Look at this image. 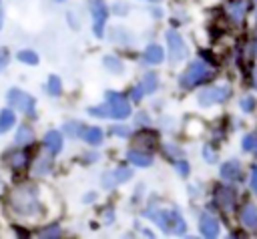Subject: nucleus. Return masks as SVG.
Wrapping results in <instances>:
<instances>
[{"label": "nucleus", "mask_w": 257, "mask_h": 239, "mask_svg": "<svg viewBox=\"0 0 257 239\" xmlns=\"http://www.w3.org/2000/svg\"><path fill=\"white\" fill-rule=\"evenodd\" d=\"M8 205H10V209L14 213H18L22 217L34 215L38 211V197H36L34 187L24 185V187L12 189L10 195H8Z\"/></svg>", "instance_id": "nucleus-1"}, {"label": "nucleus", "mask_w": 257, "mask_h": 239, "mask_svg": "<svg viewBox=\"0 0 257 239\" xmlns=\"http://www.w3.org/2000/svg\"><path fill=\"white\" fill-rule=\"evenodd\" d=\"M147 217H151L165 233H173V235H183L187 225L183 221V217L173 211V209H165V211H147Z\"/></svg>", "instance_id": "nucleus-2"}, {"label": "nucleus", "mask_w": 257, "mask_h": 239, "mask_svg": "<svg viewBox=\"0 0 257 239\" xmlns=\"http://www.w3.org/2000/svg\"><path fill=\"white\" fill-rule=\"evenodd\" d=\"M213 74H215V70H213L207 62H203V60H193V62L189 64V68L181 74L179 84H181L183 88H193V86H197V84H201V82L213 78Z\"/></svg>", "instance_id": "nucleus-3"}, {"label": "nucleus", "mask_w": 257, "mask_h": 239, "mask_svg": "<svg viewBox=\"0 0 257 239\" xmlns=\"http://www.w3.org/2000/svg\"><path fill=\"white\" fill-rule=\"evenodd\" d=\"M6 100H8L10 108H18V110H22V112H26L30 116L34 114V98L30 94H26V92H22L18 88H10L8 94H6Z\"/></svg>", "instance_id": "nucleus-4"}, {"label": "nucleus", "mask_w": 257, "mask_h": 239, "mask_svg": "<svg viewBox=\"0 0 257 239\" xmlns=\"http://www.w3.org/2000/svg\"><path fill=\"white\" fill-rule=\"evenodd\" d=\"M106 104H108V110H110V116L112 118H126L131 114V104L128 100L114 92V90H108L106 92Z\"/></svg>", "instance_id": "nucleus-5"}, {"label": "nucleus", "mask_w": 257, "mask_h": 239, "mask_svg": "<svg viewBox=\"0 0 257 239\" xmlns=\"http://www.w3.org/2000/svg\"><path fill=\"white\" fill-rule=\"evenodd\" d=\"M167 44H169V60L173 64L181 62L187 54V48H185V42H183V38L177 30H173V28L167 30Z\"/></svg>", "instance_id": "nucleus-6"}, {"label": "nucleus", "mask_w": 257, "mask_h": 239, "mask_svg": "<svg viewBox=\"0 0 257 239\" xmlns=\"http://www.w3.org/2000/svg\"><path fill=\"white\" fill-rule=\"evenodd\" d=\"M229 94H231V88H229V86H213V88H205V90H201V94H199V102H201L203 106L217 104V102L227 100Z\"/></svg>", "instance_id": "nucleus-7"}, {"label": "nucleus", "mask_w": 257, "mask_h": 239, "mask_svg": "<svg viewBox=\"0 0 257 239\" xmlns=\"http://www.w3.org/2000/svg\"><path fill=\"white\" fill-rule=\"evenodd\" d=\"M88 4H90L92 20H94V34L102 36V26H104V20L108 16V8H106L104 0H90Z\"/></svg>", "instance_id": "nucleus-8"}, {"label": "nucleus", "mask_w": 257, "mask_h": 239, "mask_svg": "<svg viewBox=\"0 0 257 239\" xmlns=\"http://www.w3.org/2000/svg\"><path fill=\"white\" fill-rule=\"evenodd\" d=\"M135 147H137V151L151 153L157 147V135L153 131H139L135 135Z\"/></svg>", "instance_id": "nucleus-9"}, {"label": "nucleus", "mask_w": 257, "mask_h": 239, "mask_svg": "<svg viewBox=\"0 0 257 239\" xmlns=\"http://www.w3.org/2000/svg\"><path fill=\"white\" fill-rule=\"evenodd\" d=\"M215 201L223 211H231L235 207V191L231 187H217Z\"/></svg>", "instance_id": "nucleus-10"}, {"label": "nucleus", "mask_w": 257, "mask_h": 239, "mask_svg": "<svg viewBox=\"0 0 257 239\" xmlns=\"http://www.w3.org/2000/svg\"><path fill=\"white\" fill-rule=\"evenodd\" d=\"M199 229L205 237H217L219 235V221L213 215L203 213L201 219H199Z\"/></svg>", "instance_id": "nucleus-11"}, {"label": "nucleus", "mask_w": 257, "mask_h": 239, "mask_svg": "<svg viewBox=\"0 0 257 239\" xmlns=\"http://www.w3.org/2000/svg\"><path fill=\"white\" fill-rule=\"evenodd\" d=\"M163 58H165V52L159 44H149L143 52V60L147 64H159V62H163Z\"/></svg>", "instance_id": "nucleus-12"}, {"label": "nucleus", "mask_w": 257, "mask_h": 239, "mask_svg": "<svg viewBox=\"0 0 257 239\" xmlns=\"http://www.w3.org/2000/svg\"><path fill=\"white\" fill-rule=\"evenodd\" d=\"M44 147H46L52 155L60 153V149H62V135H60L58 131H48V133L44 135Z\"/></svg>", "instance_id": "nucleus-13"}, {"label": "nucleus", "mask_w": 257, "mask_h": 239, "mask_svg": "<svg viewBox=\"0 0 257 239\" xmlns=\"http://www.w3.org/2000/svg\"><path fill=\"white\" fill-rule=\"evenodd\" d=\"M241 223L247 227V229H255L257 227V207L255 205H245L241 209Z\"/></svg>", "instance_id": "nucleus-14"}, {"label": "nucleus", "mask_w": 257, "mask_h": 239, "mask_svg": "<svg viewBox=\"0 0 257 239\" xmlns=\"http://www.w3.org/2000/svg\"><path fill=\"white\" fill-rule=\"evenodd\" d=\"M227 12H229V18H231L235 24H239V22L243 20L245 12H247V4H245L243 0H233V2L229 4Z\"/></svg>", "instance_id": "nucleus-15"}, {"label": "nucleus", "mask_w": 257, "mask_h": 239, "mask_svg": "<svg viewBox=\"0 0 257 239\" xmlns=\"http://www.w3.org/2000/svg\"><path fill=\"white\" fill-rule=\"evenodd\" d=\"M126 157H128V161H131L133 165H137V167H149V165L153 163V157H151L149 153L137 151V149H131Z\"/></svg>", "instance_id": "nucleus-16"}, {"label": "nucleus", "mask_w": 257, "mask_h": 239, "mask_svg": "<svg viewBox=\"0 0 257 239\" xmlns=\"http://www.w3.org/2000/svg\"><path fill=\"white\" fill-rule=\"evenodd\" d=\"M239 175H241V165H239V161H227V163L221 167V177L227 179V181L239 179Z\"/></svg>", "instance_id": "nucleus-17"}, {"label": "nucleus", "mask_w": 257, "mask_h": 239, "mask_svg": "<svg viewBox=\"0 0 257 239\" xmlns=\"http://www.w3.org/2000/svg\"><path fill=\"white\" fill-rule=\"evenodd\" d=\"M157 86H159V76H157L155 72H149V74H145V76H143L141 88H143V92H145V94H151L153 90H157Z\"/></svg>", "instance_id": "nucleus-18"}, {"label": "nucleus", "mask_w": 257, "mask_h": 239, "mask_svg": "<svg viewBox=\"0 0 257 239\" xmlns=\"http://www.w3.org/2000/svg\"><path fill=\"white\" fill-rule=\"evenodd\" d=\"M14 123H16L14 112H12L10 108H4V110L0 112V135H2V133H6Z\"/></svg>", "instance_id": "nucleus-19"}, {"label": "nucleus", "mask_w": 257, "mask_h": 239, "mask_svg": "<svg viewBox=\"0 0 257 239\" xmlns=\"http://www.w3.org/2000/svg\"><path fill=\"white\" fill-rule=\"evenodd\" d=\"M32 139H34L32 129L28 125H22L16 133V145H28V143H32Z\"/></svg>", "instance_id": "nucleus-20"}, {"label": "nucleus", "mask_w": 257, "mask_h": 239, "mask_svg": "<svg viewBox=\"0 0 257 239\" xmlns=\"http://www.w3.org/2000/svg\"><path fill=\"white\" fill-rule=\"evenodd\" d=\"M84 141H86L88 145H98V143L102 141V131H100L98 127L86 129V131H84Z\"/></svg>", "instance_id": "nucleus-21"}, {"label": "nucleus", "mask_w": 257, "mask_h": 239, "mask_svg": "<svg viewBox=\"0 0 257 239\" xmlns=\"http://www.w3.org/2000/svg\"><path fill=\"white\" fill-rule=\"evenodd\" d=\"M50 165H52L50 157H40L34 165V175H46L50 171Z\"/></svg>", "instance_id": "nucleus-22"}, {"label": "nucleus", "mask_w": 257, "mask_h": 239, "mask_svg": "<svg viewBox=\"0 0 257 239\" xmlns=\"http://www.w3.org/2000/svg\"><path fill=\"white\" fill-rule=\"evenodd\" d=\"M60 90H62L60 78H58L56 74H52V76L48 78V94H52V96H58V94H60Z\"/></svg>", "instance_id": "nucleus-23"}, {"label": "nucleus", "mask_w": 257, "mask_h": 239, "mask_svg": "<svg viewBox=\"0 0 257 239\" xmlns=\"http://www.w3.org/2000/svg\"><path fill=\"white\" fill-rule=\"evenodd\" d=\"M18 60L20 62H26V64H36L38 62V56L32 50H20L18 52Z\"/></svg>", "instance_id": "nucleus-24"}, {"label": "nucleus", "mask_w": 257, "mask_h": 239, "mask_svg": "<svg viewBox=\"0 0 257 239\" xmlns=\"http://www.w3.org/2000/svg\"><path fill=\"white\" fill-rule=\"evenodd\" d=\"M102 60H104V66H106L108 70H112V72H120V70H122V62H120L118 58H114V56H104Z\"/></svg>", "instance_id": "nucleus-25"}, {"label": "nucleus", "mask_w": 257, "mask_h": 239, "mask_svg": "<svg viewBox=\"0 0 257 239\" xmlns=\"http://www.w3.org/2000/svg\"><path fill=\"white\" fill-rule=\"evenodd\" d=\"M88 112H90L92 116H100V118L110 116V110H108V104H106V102H104V104H100V106H90V108H88Z\"/></svg>", "instance_id": "nucleus-26"}, {"label": "nucleus", "mask_w": 257, "mask_h": 239, "mask_svg": "<svg viewBox=\"0 0 257 239\" xmlns=\"http://www.w3.org/2000/svg\"><path fill=\"white\" fill-rule=\"evenodd\" d=\"M133 177V173H131V169H126V167H118L116 171H114V181L116 183H124V181H128Z\"/></svg>", "instance_id": "nucleus-27"}, {"label": "nucleus", "mask_w": 257, "mask_h": 239, "mask_svg": "<svg viewBox=\"0 0 257 239\" xmlns=\"http://www.w3.org/2000/svg\"><path fill=\"white\" fill-rule=\"evenodd\" d=\"M243 149L245 151H255L257 149V135H245L243 137Z\"/></svg>", "instance_id": "nucleus-28"}, {"label": "nucleus", "mask_w": 257, "mask_h": 239, "mask_svg": "<svg viewBox=\"0 0 257 239\" xmlns=\"http://www.w3.org/2000/svg\"><path fill=\"white\" fill-rule=\"evenodd\" d=\"M64 131H66V135H70V137H78L80 131H82V127H80V123H66V125H64Z\"/></svg>", "instance_id": "nucleus-29"}, {"label": "nucleus", "mask_w": 257, "mask_h": 239, "mask_svg": "<svg viewBox=\"0 0 257 239\" xmlns=\"http://www.w3.org/2000/svg\"><path fill=\"white\" fill-rule=\"evenodd\" d=\"M8 163H10L14 169H18V167H22V165L26 163V155H22V153H14V155L8 159Z\"/></svg>", "instance_id": "nucleus-30"}, {"label": "nucleus", "mask_w": 257, "mask_h": 239, "mask_svg": "<svg viewBox=\"0 0 257 239\" xmlns=\"http://www.w3.org/2000/svg\"><path fill=\"white\" fill-rule=\"evenodd\" d=\"M58 233H60V227L58 225H50V227L40 231V237H56Z\"/></svg>", "instance_id": "nucleus-31"}, {"label": "nucleus", "mask_w": 257, "mask_h": 239, "mask_svg": "<svg viewBox=\"0 0 257 239\" xmlns=\"http://www.w3.org/2000/svg\"><path fill=\"white\" fill-rule=\"evenodd\" d=\"M253 106H255V100H253L251 96H243V98H241V108H243L245 112L253 110Z\"/></svg>", "instance_id": "nucleus-32"}, {"label": "nucleus", "mask_w": 257, "mask_h": 239, "mask_svg": "<svg viewBox=\"0 0 257 239\" xmlns=\"http://www.w3.org/2000/svg\"><path fill=\"white\" fill-rule=\"evenodd\" d=\"M175 167L179 169V175H183V177L189 175V165H187V163H183V161H175Z\"/></svg>", "instance_id": "nucleus-33"}, {"label": "nucleus", "mask_w": 257, "mask_h": 239, "mask_svg": "<svg viewBox=\"0 0 257 239\" xmlns=\"http://www.w3.org/2000/svg\"><path fill=\"white\" fill-rule=\"evenodd\" d=\"M143 94H145V92H143V88H141V84H139V86H135V88L131 90V96H133V100H137V102H139V100L143 98Z\"/></svg>", "instance_id": "nucleus-34"}, {"label": "nucleus", "mask_w": 257, "mask_h": 239, "mask_svg": "<svg viewBox=\"0 0 257 239\" xmlns=\"http://www.w3.org/2000/svg\"><path fill=\"white\" fill-rule=\"evenodd\" d=\"M251 187H253V191L257 193V167L251 169Z\"/></svg>", "instance_id": "nucleus-35"}, {"label": "nucleus", "mask_w": 257, "mask_h": 239, "mask_svg": "<svg viewBox=\"0 0 257 239\" xmlns=\"http://www.w3.org/2000/svg\"><path fill=\"white\" fill-rule=\"evenodd\" d=\"M112 133H114V135H122V137H126V135H128V129H126V127H114Z\"/></svg>", "instance_id": "nucleus-36"}, {"label": "nucleus", "mask_w": 257, "mask_h": 239, "mask_svg": "<svg viewBox=\"0 0 257 239\" xmlns=\"http://www.w3.org/2000/svg\"><path fill=\"white\" fill-rule=\"evenodd\" d=\"M205 155H207V161H209V163H213V161H215V157H213V153H211V149H209V147H205Z\"/></svg>", "instance_id": "nucleus-37"}, {"label": "nucleus", "mask_w": 257, "mask_h": 239, "mask_svg": "<svg viewBox=\"0 0 257 239\" xmlns=\"http://www.w3.org/2000/svg\"><path fill=\"white\" fill-rule=\"evenodd\" d=\"M2 22H4V12H2V0H0V28H2Z\"/></svg>", "instance_id": "nucleus-38"}, {"label": "nucleus", "mask_w": 257, "mask_h": 239, "mask_svg": "<svg viewBox=\"0 0 257 239\" xmlns=\"http://www.w3.org/2000/svg\"><path fill=\"white\" fill-rule=\"evenodd\" d=\"M253 84H255V88H257V68H255V74H253Z\"/></svg>", "instance_id": "nucleus-39"}]
</instances>
